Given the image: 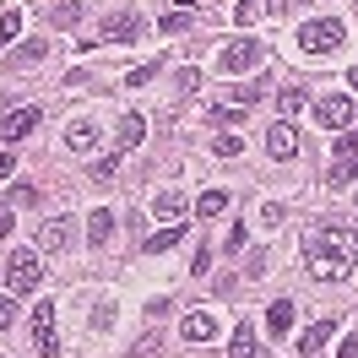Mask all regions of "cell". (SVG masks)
I'll list each match as a JSON object with an SVG mask.
<instances>
[{
  "label": "cell",
  "instance_id": "12",
  "mask_svg": "<svg viewBox=\"0 0 358 358\" xmlns=\"http://www.w3.org/2000/svg\"><path fill=\"white\" fill-rule=\"evenodd\" d=\"M179 239H185V223H169V228H157V234L141 239V255H163V250H174Z\"/></svg>",
  "mask_w": 358,
  "mask_h": 358
},
{
  "label": "cell",
  "instance_id": "11",
  "mask_svg": "<svg viewBox=\"0 0 358 358\" xmlns=\"http://www.w3.org/2000/svg\"><path fill=\"white\" fill-rule=\"evenodd\" d=\"M44 60H49V38H27V44L11 49V60H6V66H11V71H27V66H44Z\"/></svg>",
  "mask_w": 358,
  "mask_h": 358
},
{
  "label": "cell",
  "instance_id": "39",
  "mask_svg": "<svg viewBox=\"0 0 358 358\" xmlns=\"http://www.w3.org/2000/svg\"><path fill=\"white\" fill-rule=\"evenodd\" d=\"M190 271H196V277H206V271H212V250H196V266H190Z\"/></svg>",
  "mask_w": 358,
  "mask_h": 358
},
{
  "label": "cell",
  "instance_id": "30",
  "mask_svg": "<svg viewBox=\"0 0 358 358\" xmlns=\"http://www.w3.org/2000/svg\"><path fill=\"white\" fill-rule=\"evenodd\" d=\"M255 17H261V0H239V6H234V22L239 27H250Z\"/></svg>",
  "mask_w": 358,
  "mask_h": 358
},
{
  "label": "cell",
  "instance_id": "14",
  "mask_svg": "<svg viewBox=\"0 0 358 358\" xmlns=\"http://www.w3.org/2000/svg\"><path fill=\"white\" fill-rule=\"evenodd\" d=\"M331 336H336V320H315L310 331L299 336V353H304V358H310V353H320V348H326Z\"/></svg>",
  "mask_w": 358,
  "mask_h": 358
},
{
  "label": "cell",
  "instance_id": "43",
  "mask_svg": "<svg viewBox=\"0 0 358 358\" xmlns=\"http://www.w3.org/2000/svg\"><path fill=\"white\" fill-rule=\"evenodd\" d=\"M348 87H353V92H358V66H353V76H348Z\"/></svg>",
  "mask_w": 358,
  "mask_h": 358
},
{
  "label": "cell",
  "instance_id": "24",
  "mask_svg": "<svg viewBox=\"0 0 358 358\" xmlns=\"http://www.w3.org/2000/svg\"><path fill=\"white\" fill-rule=\"evenodd\" d=\"M109 234H114V212H92V223H87V239H92V245H103Z\"/></svg>",
  "mask_w": 358,
  "mask_h": 358
},
{
  "label": "cell",
  "instance_id": "29",
  "mask_svg": "<svg viewBox=\"0 0 358 358\" xmlns=\"http://www.w3.org/2000/svg\"><path fill=\"white\" fill-rule=\"evenodd\" d=\"M17 33H22V17H17V11H6V17H0V49L11 44Z\"/></svg>",
  "mask_w": 358,
  "mask_h": 358
},
{
  "label": "cell",
  "instance_id": "21",
  "mask_svg": "<svg viewBox=\"0 0 358 358\" xmlns=\"http://www.w3.org/2000/svg\"><path fill=\"white\" fill-rule=\"evenodd\" d=\"M288 326H293V304H288V299H277V304H271V315H266V331L282 336Z\"/></svg>",
  "mask_w": 358,
  "mask_h": 358
},
{
  "label": "cell",
  "instance_id": "16",
  "mask_svg": "<svg viewBox=\"0 0 358 358\" xmlns=\"http://www.w3.org/2000/svg\"><path fill=\"white\" fill-rule=\"evenodd\" d=\"M141 136H147V120H141V114H125L114 141H120V152H131V147H141Z\"/></svg>",
  "mask_w": 358,
  "mask_h": 358
},
{
  "label": "cell",
  "instance_id": "37",
  "mask_svg": "<svg viewBox=\"0 0 358 358\" xmlns=\"http://www.w3.org/2000/svg\"><path fill=\"white\" fill-rule=\"evenodd\" d=\"M11 228H17V212H11V201H0V239H6Z\"/></svg>",
  "mask_w": 358,
  "mask_h": 358
},
{
  "label": "cell",
  "instance_id": "40",
  "mask_svg": "<svg viewBox=\"0 0 358 358\" xmlns=\"http://www.w3.org/2000/svg\"><path fill=\"white\" fill-rule=\"evenodd\" d=\"M11 169H17V157H11V147H0V179H11Z\"/></svg>",
  "mask_w": 358,
  "mask_h": 358
},
{
  "label": "cell",
  "instance_id": "1",
  "mask_svg": "<svg viewBox=\"0 0 358 358\" xmlns=\"http://www.w3.org/2000/svg\"><path fill=\"white\" fill-rule=\"evenodd\" d=\"M304 261L320 282H342L358 266V228L353 223H315L304 228Z\"/></svg>",
  "mask_w": 358,
  "mask_h": 358
},
{
  "label": "cell",
  "instance_id": "15",
  "mask_svg": "<svg viewBox=\"0 0 358 358\" xmlns=\"http://www.w3.org/2000/svg\"><path fill=\"white\" fill-rule=\"evenodd\" d=\"M152 212H157V223H185V196H179V190H163L152 201Z\"/></svg>",
  "mask_w": 358,
  "mask_h": 358
},
{
  "label": "cell",
  "instance_id": "42",
  "mask_svg": "<svg viewBox=\"0 0 358 358\" xmlns=\"http://www.w3.org/2000/svg\"><path fill=\"white\" fill-rule=\"evenodd\" d=\"M336 358H358V336H348V342H342V353Z\"/></svg>",
  "mask_w": 358,
  "mask_h": 358
},
{
  "label": "cell",
  "instance_id": "18",
  "mask_svg": "<svg viewBox=\"0 0 358 358\" xmlns=\"http://www.w3.org/2000/svg\"><path fill=\"white\" fill-rule=\"evenodd\" d=\"M44 11H49L55 27H76L82 22V6H76V0H55V6H44Z\"/></svg>",
  "mask_w": 358,
  "mask_h": 358
},
{
  "label": "cell",
  "instance_id": "26",
  "mask_svg": "<svg viewBox=\"0 0 358 358\" xmlns=\"http://www.w3.org/2000/svg\"><path fill=\"white\" fill-rule=\"evenodd\" d=\"M114 174H120V152L98 157V163H92V174H87V179H98V185H114Z\"/></svg>",
  "mask_w": 358,
  "mask_h": 358
},
{
  "label": "cell",
  "instance_id": "32",
  "mask_svg": "<svg viewBox=\"0 0 358 358\" xmlns=\"http://www.w3.org/2000/svg\"><path fill=\"white\" fill-rule=\"evenodd\" d=\"M255 223H261V228H277V223H282V201H266L261 212H255Z\"/></svg>",
  "mask_w": 358,
  "mask_h": 358
},
{
  "label": "cell",
  "instance_id": "28",
  "mask_svg": "<svg viewBox=\"0 0 358 358\" xmlns=\"http://www.w3.org/2000/svg\"><path fill=\"white\" fill-rule=\"evenodd\" d=\"M157 71H163V60H147V66H136L131 76H125V87H131V92H136V87H147V82H152Z\"/></svg>",
  "mask_w": 358,
  "mask_h": 358
},
{
  "label": "cell",
  "instance_id": "41",
  "mask_svg": "<svg viewBox=\"0 0 358 358\" xmlns=\"http://www.w3.org/2000/svg\"><path fill=\"white\" fill-rule=\"evenodd\" d=\"M293 6H299V0H266V11H271V17H288Z\"/></svg>",
  "mask_w": 358,
  "mask_h": 358
},
{
  "label": "cell",
  "instance_id": "13",
  "mask_svg": "<svg viewBox=\"0 0 358 358\" xmlns=\"http://www.w3.org/2000/svg\"><path fill=\"white\" fill-rule=\"evenodd\" d=\"M179 336H185V342H206V336H217V320H212L206 310H196V315H185Z\"/></svg>",
  "mask_w": 358,
  "mask_h": 358
},
{
  "label": "cell",
  "instance_id": "19",
  "mask_svg": "<svg viewBox=\"0 0 358 358\" xmlns=\"http://www.w3.org/2000/svg\"><path fill=\"white\" fill-rule=\"evenodd\" d=\"M92 141H98V131H92V120H71V131H66V147H76V152H87Z\"/></svg>",
  "mask_w": 358,
  "mask_h": 358
},
{
  "label": "cell",
  "instance_id": "20",
  "mask_svg": "<svg viewBox=\"0 0 358 358\" xmlns=\"http://www.w3.org/2000/svg\"><path fill=\"white\" fill-rule=\"evenodd\" d=\"M228 212V190H201V201H196V217H223Z\"/></svg>",
  "mask_w": 358,
  "mask_h": 358
},
{
  "label": "cell",
  "instance_id": "25",
  "mask_svg": "<svg viewBox=\"0 0 358 358\" xmlns=\"http://www.w3.org/2000/svg\"><path fill=\"white\" fill-rule=\"evenodd\" d=\"M277 109H282V120H293V114L304 109V87H282L277 92Z\"/></svg>",
  "mask_w": 358,
  "mask_h": 358
},
{
  "label": "cell",
  "instance_id": "33",
  "mask_svg": "<svg viewBox=\"0 0 358 358\" xmlns=\"http://www.w3.org/2000/svg\"><path fill=\"white\" fill-rule=\"evenodd\" d=\"M358 152V131H342L336 136V157H353Z\"/></svg>",
  "mask_w": 358,
  "mask_h": 358
},
{
  "label": "cell",
  "instance_id": "34",
  "mask_svg": "<svg viewBox=\"0 0 358 358\" xmlns=\"http://www.w3.org/2000/svg\"><path fill=\"white\" fill-rule=\"evenodd\" d=\"M38 201V190H33V185H17V190H11V206H33Z\"/></svg>",
  "mask_w": 358,
  "mask_h": 358
},
{
  "label": "cell",
  "instance_id": "31",
  "mask_svg": "<svg viewBox=\"0 0 358 358\" xmlns=\"http://www.w3.org/2000/svg\"><path fill=\"white\" fill-rule=\"evenodd\" d=\"M212 152H217V157H239V152H245V141H239V136H217Z\"/></svg>",
  "mask_w": 358,
  "mask_h": 358
},
{
  "label": "cell",
  "instance_id": "3",
  "mask_svg": "<svg viewBox=\"0 0 358 358\" xmlns=\"http://www.w3.org/2000/svg\"><path fill=\"white\" fill-rule=\"evenodd\" d=\"M266 60V49L255 44V38H228L223 49H217V71H228V76H239V71H255Z\"/></svg>",
  "mask_w": 358,
  "mask_h": 358
},
{
  "label": "cell",
  "instance_id": "35",
  "mask_svg": "<svg viewBox=\"0 0 358 358\" xmlns=\"http://www.w3.org/2000/svg\"><path fill=\"white\" fill-rule=\"evenodd\" d=\"M11 320H17V304H11L6 293H0V331H11Z\"/></svg>",
  "mask_w": 358,
  "mask_h": 358
},
{
  "label": "cell",
  "instance_id": "38",
  "mask_svg": "<svg viewBox=\"0 0 358 358\" xmlns=\"http://www.w3.org/2000/svg\"><path fill=\"white\" fill-rule=\"evenodd\" d=\"M223 250L234 255V250H245V228H228V239H223Z\"/></svg>",
  "mask_w": 358,
  "mask_h": 358
},
{
  "label": "cell",
  "instance_id": "5",
  "mask_svg": "<svg viewBox=\"0 0 358 358\" xmlns=\"http://www.w3.org/2000/svg\"><path fill=\"white\" fill-rule=\"evenodd\" d=\"M38 120H44V109H38V103H27V109H11V114H0V147H11V141L33 136V131H38Z\"/></svg>",
  "mask_w": 358,
  "mask_h": 358
},
{
  "label": "cell",
  "instance_id": "4",
  "mask_svg": "<svg viewBox=\"0 0 358 358\" xmlns=\"http://www.w3.org/2000/svg\"><path fill=\"white\" fill-rule=\"evenodd\" d=\"M342 38H348V27L336 22V17H320V22H310L299 33V49L304 55H331V49H342Z\"/></svg>",
  "mask_w": 358,
  "mask_h": 358
},
{
  "label": "cell",
  "instance_id": "8",
  "mask_svg": "<svg viewBox=\"0 0 358 358\" xmlns=\"http://www.w3.org/2000/svg\"><path fill=\"white\" fill-rule=\"evenodd\" d=\"M33 342H38V353H60V331H55V304H38L33 310Z\"/></svg>",
  "mask_w": 358,
  "mask_h": 358
},
{
  "label": "cell",
  "instance_id": "23",
  "mask_svg": "<svg viewBox=\"0 0 358 358\" xmlns=\"http://www.w3.org/2000/svg\"><path fill=\"white\" fill-rule=\"evenodd\" d=\"M157 33H163V38H185V33H190V17H185V11H169V17L157 22Z\"/></svg>",
  "mask_w": 358,
  "mask_h": 358
},
{
  "label": "cell",
  "instance_id": "17",
  "mask_svg": "<svg viewBox=\"0 0 358 358\" xmlns=\"http://www.w3.org/2000/svg\"><path fill=\"white\" fill-rule=\"evenodd\" d=\"M228 358H261V353H255V326H250V320L234 331V342H228Z\"/></svg>",
  "mask_w": 358,
  "mask_h": 358
},
{
  "label": "cell",
  "instance_id": "2",
  "mask_svg": "<svg viewBox=\"0 0 358 358\" xmlns=\"http://www.w3.org/2000/svg\"><path fill=\"white\" fill-rule=\"evenodd\" d=\"M38 282H44L38 250H17V255H6V293H33Z\"/></svg>",
  "mask_w": 358,
  "mask_h": 358
},
{
  "label": "cell",
  "instance_id": "9",
  "mask_svg": "<svg viewBox=\"0 0 358 358\" xmlns=\"http://www.w3.org/2000/svg\"><path fill=\"white\" fill-rule=\"evenodd\" d=\"M315 120H320L326 131H348V120H353V98H342V92H336V98H320V103H315Z\"/></svg>",
  "mask_w": 358,
  "mask_h": 358
},
{
  "label": "cell",
  "instance_id": "7",
  "mask_svg": "<svg viewBox=\"0 0 358 358\" xmlns=\"http://www.w3.org/2000/svg\"><path fill=\"white\" fill-rule=\"evenodd\" d=\"M266 152L277 157V163H293V157H299V131H293V120H277L266 131Z\"/></svg>",
  "mask_w": 358,
  "mask_h": 358
},
{
  "label": "cell",
  "instance_id": "36",
  "mask_svg": "<svg viewBox=\"0 0 358 358\" xmlns=\"http://www.w3.org/2000/svg\"><path fill=\"white\" fill-rule=\"evenodd\" d=\"M196 87H201V71L185 66V71H179V92H196Z\"/></svg>",
  "mask_w": 358,
  "mask_h": 358
},
{
  "label": "cell",
  "instance_id": "22",
  "mask_svg": "<svg viewBox=\"0 0 358 358\" xmlns=\"http://www.w3.org/2000/svg\"><path fill=\"white\" fill-rule=\"evenodd\" d=\"M326 179H331V185H353V179H358V152H353V157H336Z\"/></svg>",
  "mask_w": 358,
  "mask_h": 358
},
{
  "label": "cell",
  "instance_id": "10",
  "mask_svg": "<svg viewBox=\"0 0 358 358\" xmlns=\"http://www.w3.org/2000/svg\"><path fill=\"white\" fill-rule=\"evenodd\" d=\"M71 239H76V223H71V217H55V223L38 228V250H49V255L71 250Z\"/></svg>",
  "mask_w": 358,
  "mask_h": 358
},
{
  "label": "cell",
  "instance_id": "27",
  "mask_svg": "<svg viewBox=\"0 0 358 358\" xmlns=\"http://www.w3.org/2000/svg\"><path fill=\"white\" fill-rule=\"evenodd\" d=\"M261 82H239V87H234V103H239V109H255V103H261Z\"/></svg>",
  "mask_w": 358,
  "mask_h": 358
},
{
  "label": "cell",
  "instance_id": "6",
  "mask_svg": "<svg viewBox=\"0 0 358 358\" xmlns=\"http://www.w3.org/2000/svg\"><path fill=\"white\" fill-rule=\"evenodd\" d=\"M98 38H103V44H136V38H141V17H136V11H109V17L98 22Z\"/></svg>",
  "mask_w": 358,
  "mask_h": 358
}]
</instances>
